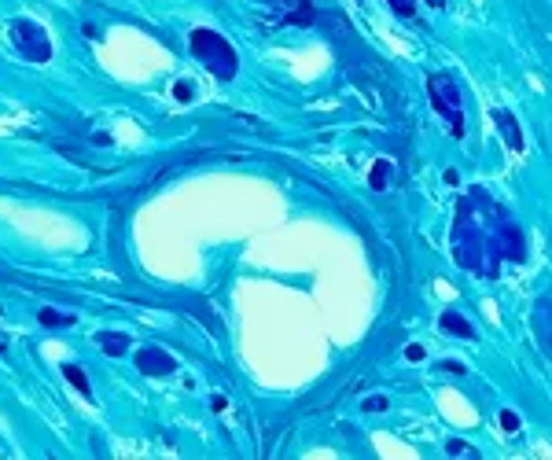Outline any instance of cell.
I'll return each instance as SVG.
<instances>
[{"instance_id": "6da1fadb", "label": "cell", "mask_w": 552, "mask_h": 460, "mask_svg": "<svg viewBox=\"0 0 552 460\" xmlns=\"http://www.w3.org/2000/svg\"><path fill=\"white\" fill-rule=\"evenodd\" d=\"M192 55L203 67L214 70L221 81H232V78H236V70H240V59H236V52H232V44L221 37V33H214V30H195L192 33Z\"/></svg>"}, {"instance_id": "7a4b0ae2", "label": "cell", "mask_w": 552, "mask_h": 460, "mask_svg": "<svg viewBox=\"0 0 552 460\" xmlns=\"http://www.w3.org/2000/svg\"><path fill=\"white\" fill-rule=\"evenodd\" d=\"M427 92H431V103L445 122H449V133L461 140L464 136V114H461V89L449 74H431L427 78Z\"/></svg>"}, {"instance_id": "3957f363", "label": "cell", "mask_w": 552, "mask_h": 460, "mask_svg": "<svg viewBox=\"0 0 552 460\" xmlns=\"http://www.w3.org/2000/svg\"><path fill=\"white\" fill-rule=\"evenodd\" d=\"M11 37H15L19 52L26 55V59H33V63H48V59H52V41H48V33H44L37 22L19 19L15 26H11Z\"/></svg>"}, {"instance_id": "277c9868", "label": "cell", "mask_w": 552, "mask_h": 460, "mask_svg": "<svg viewBox=\"0 0 552 460\" xmlns=\"http://www.w3.org/2000/svg\"><path fill=\"white\" fill-rule=\"evenodd\" d=\"M136 369L144 372V375H170L173 369H177V361H173L166 350H151L148 346V350L136 353Z\"/></svg>"}, {"instance_id": "5b68a950", "label": "cell", "mask_w": 552, "mask_h": 460, "mask_svg": "<svg viewBox=\"0 0 552 460\" xmlns=\"http://www.w3.org/2000/svg\"><path fill=\"white\" fill-rule=\"evenodd\" d=\"M287 15H284V22L287 26H313V19H317V11H313V4L310 0H287Z\"/></svg>"}, {"instance_id": "8992f818", "label": "cell", "mask_w": 552, "mask_h": 460, "mask_svg": "<svg viewBox=\"0 0 552 460\" xmlns=\"http://www.w3.org/2000/svg\"><path fill=\"white\" fill-rule=\"evenodd\" d=\"M493 122H497L501 129H504V140H508V148L512 151H523V136H519V125L512 122L504 111H493Z\"/></svg>"}, {"instance_id": "52a82bcc", "label": "cell", "mask_w": 552, "mask_h": 460, "mask_svg": "<svg viewBox=\"0 0 552 460\" xmlns=\"http://www.w3.org/2000/svg\"><path fill=\"white\" fill-rule=\"evenodd\" d=\"M442 328H445V332H456V335H461V339H475V332H472V324H468V321H464L461 313H453V310H449V313H442Z\"/></svg>"}, {"instance_id": "ba28073f", "label": "cell", "mask_w": 552, "mask_h": 460, "mask_svg": "<svg viewBox=\"0 0 552 460\" xmlns=\"http://www.w3.org/2000/svg\"><path fill=\"white\" fill-rule=\"evenodd\" d=\"M100 346H103V353H111V357H122V353L129 350V339L118 335V332H103L100 335Z\"/></svg>"}, {"instance_id": "9c48e42d", "label": "cell", "mask_w": 552, "mask_h": 460, "mask_svg": "<svg viewBox=\"0 0 552 460\" xmlns=\"http://www.w3.org/2000/svg\"><path fill=\"white\" fill-rule=\"evenodd\" d=\"M63 375L70 383L78 387V394H85V398H92V387H89V380H85V372L78 369V364H63Z\"/></svg>"}, {"instance_id": "30bf717a", "label": "cell", "mask_w": 552, "mask_h": 460, "mask_svg": "<svg viewBox=\"0 0 552 460\" xmlns=\"http://www.w3.org/2000/svg\"><path fill=\"white\" fill-rule=\"evenodd\" d=\"M37 321H41L44 328H66V324H74V317H70V313H60V310H41Z\"/></svg>"}, {"instance_id": "8fae6325", "label": "cell", "mask_w": 552, "mask_h": 460, "mask_svg": "<svg viewBox=\"0 0 552 460\" xmlns=\"http://www.w3.org/2000/svg\"><path fill=\"white\" fill-rule=\"evenodd\" d=\"M386 173H391V162H386V159H380V162H375V170H372V177H368L375 192H383V184H386Z\"/></svg>"}, {"instance_id": "7c38bea8", "label": "cell", "mask_w": 552, "mask_h": 460, "mask_svg": "<svg viewBox=\"0 0 552 460\" xmlns=\"http://www.w3.org/2000/svg\"><path fill=\"white\" fill-rule=\"evenodd\" d=\"M386 4H391L402 19H413L416 15V0H386Z\"/></svg>"}, {"instance_id": "4fadbf2b", "label": "cell", "mask_w": 552, "mask_h": 460, "mask_svg": "<svg viewBox=\"0 0 552 460\" xmlns=\"http://www.w3.org/2000/svg\"><path fill=\"white\" fill-rule=\"evenodd\" d=\"M501 427L504 431H519V416H515V412H501Z\"/></svg>"}, {"instance_id": "5bb4252c", "label": "cell", "mask_w": 552, "mask_h": 460, "mask_svg": "<svg viewBox=\"0 0 552 460\" xmlns=\"http://www.w3.org/2000/svg\"><path fill=\"white\" fill-rule=\"evenodd\" d=\"M173 96H177L181 103H188V100H192V85H184V81H177V85H173Z\"/></svg>"}, {"instance_id": "9a60e30c", "label": "cell", "mask_w": 552, "mask_h": 460, "mask_svg": "<svg viewBox=\"0 0 552 460\" xmlns=\"http://www.w3.org/2000/svg\"><path fill=\"white\" fill-rule=\"evenodd\" d=\"M449 453L453 457H472V445L468 442H449Z\"/></svg>"}, {"instance_id": "2e32d148", "label": "cell", "mask_w": 552, "mask_h": 460, "mask_svg": "<svg viewBox=\"0 0 552 460\" xmlns=\"http://www.w3.org/2000/svg\"><path fill=\"white\" fill-rule=\"evenodd\" d=\"M365 409H368V412H383V409H386V398H368Z\"/></svg>"}, {"instance_id": "e0dca14e", "label": "cell", "mask_w": 552, "mask_h": 460, "mask_svg": "<svg viewBox=\"0 0 552 460\" xmlns=\"http://www.w3.org/2000/svg\"><path fill=\"white\" fill-rule=\"evenodd\" d=\"M405 357H409V361H420V357H424V346H409Z\"/></svg>"}, {"instance_id": "ac0fdd59", "label": "cell", "mask_w": 552, "mask_h": 460, "mask_svg": "<svg viewBox=\"0 0 552 460\" xmlns=\"http://www.w3.org/2000/svg\"><path fill=\"white\" fill-rule=\"evenodd\" d=\"M4 350H8V343H4V339H0V353H4Z\"/></svg>"}]
</instances>
